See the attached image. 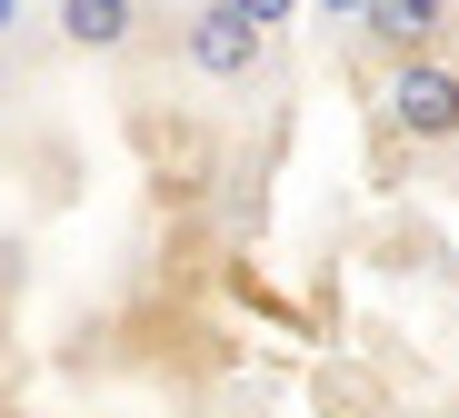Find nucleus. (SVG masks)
I'll return each mask as SVG.
<instances>
[{
  "mask_svg": "<svg viewBox=\"0 0 459 418\" xmlns=\"http://www.w3.org/2000/svg\"><path fill=\"white\" fill-rule=\"evenodd\" d=\"M390 130L410 149H459V60L449 50H420V60H390V90H379Z\"/></svg>",
  "mask_w": 459,
  "mask_h": 418,
  "instance_id": "f257e3e1",
  "label": "nucleus"
},
{
  "mask_svg": "<svg viewBox=\"0 0 459 418\" xmlns=\"http://www.w3.org/2000/svg\"><path fill=\"white\" fill-rule=\"evenodd\" d=\"M180 60L200 80H220V90H240V80L270 60V30L250 11H230V0H200V11H180Z\"/></svg>",
  "mask_w": 459,
  "mask_h": 418,
  "instance_id": "f03ea898",
  "label": "nucleus"
},
{
  "mask_svg": "<svg viewBox=\"0 0 459 418\" xmlns=\"http://www.w3.org/2000/svg\"><path fill=\"white\" fill-rule=\"evenodd\" d=\"M449 21H459V0H359V30H369V50H390V60L439 50V40H449Z\"/></svg>",
  "mask_w": 459,
  "mask_h": 418,
  "instance_id": "7ed1b4c3",
  "label": "nucleus"
},
{
  "mask_svg": "<svg viewBox=\"0 0 459 418\" xmlns=\"http://www.w3.org/2000/svg\"><path fill=\"white\" fill-rule=\"evenodd\" d=\"M60 40L91 50V60L130 50V40H140V0H60Z\"/></svg>",
  "mask_w": 459,
  "mask_h": 418,
  "instance_id": "20e7f679",
  "label": "nucleus"
},
{
  "mask_svg": "<svg viewBox=\"0 0 459 418\" xmlns=\"http://www.w3.org/2000/svg\"><path fill=\"white\" fill-rule=\"evenodd\" d=\"M230 11H250L260 30H280V21H299V11H310V0H230Z\"/></svg>",
  "mask_w": 459,
  "mask_h": 418,
  "instance_id": "39448f33",
  "label": "nucleus"
},
{
  "mask_svg": "<svg viewBox=\"0 0 459 418\" xmlns=\"http://www.w3.org/2000/svg\"><path fill=\"white\" fill-rule=\"evenodd\" d=\"M310 11H330V21H359V0H310Z\"/></svg>",
  "mask_w": 459,
  "mask_h": 418,
  "instance_id": "423d86ee",
  "label": "nucleus"
}]
</instances>
